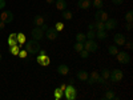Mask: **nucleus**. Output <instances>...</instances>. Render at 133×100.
Segmentation results:
<instances>
[{
  "instance_id": "obj_1",
  "label": "nucleus",
  "mask_w": 133,
  "mask_h": 100,
  "mask_svg": "<svg viewBox=\"0 0 133 100\" xmlns=\"http://www.w3.org/2000/svg\"><path fill=\"white\" fill-rule=\"evenodd\" d=\"M24 49L28 53H31V55H36L40 51V44H39L37 40H33V39L32 40H28V41L24 43Z\"/></svg>"
},
{
  "instance_id": "obj_2",
  "label": "nucleus",
  "mask_w": 133,
  "mask_h": 100,
  "mask_svg": "<svg viewBox=\"0 0 133 100\" xmlns=\"http://www.w3.org/2000/svg\"><path fill=\"white\" fill-rule=\"evenodd\" d=\"M64 96L66 100H75L77 97V90L73 87V84H68L65 87V90H64Z\"/></svg>"
},
{
  "instance_id": "obj_3",
  "label": "nucleus",
  "mask_w": 133,
  "mask_h": 100,
  "mask_svg": "<svg viewBox=\"0 0 133 100\" xmlns=\"http://www.w3.org/2000/svg\"><path fill=\"white\" fill-rule=\"evenodd\" d=\"M109 79H110V82H113V83H118V82H121L124 79V72L121 70L115 68V70H112L109 72Z\"/></svg>"
},
{
  "instance_id": "obj_4",
  "label": "nucleus",
  "mask_w": 133,
  "mask_h": 100,
  "mask_svg": "<svg viewBox=\"0 0 133 100\" xmlns=\"http://www.w3.org/2000/svg\"><path fill=\"white\" fill-rule=\"evenodd\" d=\"M84 49H87L88 52H96L98 49V44L93 40V39H87L84 41Z\"/></svg>"
},
{
  "instance_id": "obj_5",
  "label": "nucleus",
  "mask_w": 133,
  "mask_h": 100,
  "mask_svg": "<svg viewBox=\"0 0 133 100\" xmlns=\"http://www.w3.org/2000/svg\"><path fill=\"white\" fill-rule=\"evenodd\" d=\"M44 32H45V31H44L41 27H35V28H33L32 29V32H31V36H32V39L33 40H43L44 39Z\"/></svg>"
},
{
  "instance_id": "obj_6",
  "label": "nucleus",
  "mask_w": 133,
  "mask_h": 100,
  "mask_svg": "<svg viewBox=\"0 0 133 100\" xmlns=\"http://www.w3.org/2000/svg\"><path fill=\"white\" fill-rule=\"evenodd\" d=\"M116 56H117V61L121 63V64H128L130 61V55L125 51H121V52L118 51V53L116 55Z\"/></svg>"
},
{
  "instance_id": "obj_7",
  "label": "nucleus",
  "mask_w": 133,
  "mask_h": 100,
  "mask_svg": "<svg viewBox=\"0 0 133 100\" xmlns=\"http://www.w3.org/2000/svg\"><path fill=\"white\" fill-rule=\"evenodd\" d=\"M0 20L4 21L5 24L12 23V21H14V14L11 12V11H4V12L0 14Z\"/></svg>"
},
{
  "instance_id": "obj_8",
  "label": "nucleus",
  "mask_w": 133,
  "mask_h": 100,
  "mask_svg": "<svg viewBox=\"0 0 133 100\" xmlns=\"http://www.w3.org/2000/svg\"><path fill=\"white\" fill-rule=\"evenodd\" d=\"M36 61H37L40 65H43V67H48V65L51 64V59H49V56H47V53L39 55V56L36 58Z\"/></svg>"
},
{
  "instance_id": "obj_9",
  "label": "nucleus",
  "mask_w": 133,
  "mask_h": 100,
  "mask_svg": "<svg viewBox=\"0 0 133 100\" xmlns=\"http://www.w3.org/2000/svg\"><path fill=\"white\" fill-rule=\"evenodd\" d=\"M57 31L55 28H48L45 32H44V38H47L48 40H56L57 39Z\"/></svg>"
},
{
  "instance_id": "obj_10",
  "label": "nucleus",
  "mask_w": 133,
  "mask_h": 100,
  "mask_svg": "<svg viewBox=\"0 0 133 100\" xmlns=\"http://www.w3.org/2000/svg\"><path fill=\"white\" fill-rule=\"evenodd\" d=\"M109 19L108 14L105 12V11L103 9H97L96 11V14H95V20H101V21H107Z\"/></svg>"
},
{
  "instance_id": "obj_11",
  "label": "nucleus",
  "mask_w": 133,
  "mask_h": 100,
  "mask_svg": "<svg viewBox=\"0 0 133 100\" xmlns=\"http://www.w3.org/2000/svg\"><path fill=\"white\" fill-rule=\"evenodd\" d=\"M104 26H105V31H110V29H115L117 27V20L116 19H108L107 21H104Z\"/></svg>"
},
{
  "instance_id": "obj_12",
  "label": "nucleus",
  "mask_w": 133,
  "mask_h": 100,
  "mask_svg": "<svg viewBox=\"0 0 133 100\" xmlns=\"http://www.w3.org/2000/svg\"><path fill=\"white\" fill-rule=\"evenodd\" d=\"M113 40H115V43L117 44V46L123 47L125 44V41H127V38L123 35V33H116V35L113 36Z\"/></svg>"
},
{
  "instance_id": "obj_13",
  "label": "nucleus",
  "mask_w": 133,
  "mask_h": 100,
  "mask_svg": "<svg viewBox=\"0 0 133 100\" xmlns=\"http://www.w3.org/2000/svg\"><path fill=\"white\" fill-rule=\"evenodd\" d=\"M98 77H100V73L97 72V71H92L91 72V75L88 76V84H91V85H93L95 83H97L98 82Z\"/></svg>"
},
{
  "instance_id": "obj_14",
  "label": "nucleus",
  "mask_w": 133,
  "mask_h": 100,
  "mask_svg": "<svg viewBox=\"0 0 133 100\" xmlns=\"http://www.w3.org/2000/svg\"><path fill=\"white\" fill-rule=\"evenodd\" d=\"M109 70L108 68H103V71H101V75H100V77H98V82L97 83H101V84H104L108 79H109Z\"/></svg>"
},
{
  "instance_id": "obj_15",
  "label": "nucleus",
  "mask_w": 133,
  "mask_h": 100,
  "mask_svg": "<svg viewBox=\"0 0 133 100\" xmlns=\"http://www.w3.org/2000/svg\"><path fill=\"white\" fill-rule=\"evenodd\" d=\"M57 73L59 75H61V76H66L69 73V67L66 65V64H60L59 67H57Z\"/></svg>"
},
{
  "instance_id": "obj_16",
  "label": "nucleus",
  "mask_w": 133,
  "mask_h": 100,
  "mask_svg": "<svg viewBox=\"0 0 133 100\" xmlns=\"http://www.w3.org/2000/svg\"><path fill=\"white\" fill-rule=\"evenodd\" d=\"M43 24H45V17L41 15H36L33 17V26L35 27H41Z\"/></svg>"
},
{
  "instance_id": "obj_17",
  "label": "nucleus",
  "mask_w": 133,
  "mask_h": 100,
  "mask_svg": "<svg viewBox=\"0 0 133 100\" xmlns=\"http://www.w3.org/2000/svg\"><path fill=\"white\" fill-rule=\"evenodd\" d=\"M91 5H92V3L89 0H79V2H77V7L80 9H88Z\"/></svg>"
},
{
  "instance_id": "obj_18",
  "label": "nucleus",
  "mask_w": 133,
  "mask_h": 100,
  "mask_svg": "<svg viewBox=\"0 0 133 100\" xmlns=\"http://www.w3.org/2000/svg\"><path fill=\"white\" fill-rule=\"evenodd\" d=\"M55 5H56V9H59V11H64V9H66V7H68V3H66L65 0H56Z\"/></svg>"
},
{
  "instance_id": "obj_19",
  "label": "nucleus",
  "mask_w": 133,
  "mask_h": 100,
  "mask_svg": "<svg viewBox=\"0 0 133 100\" xmlns=\"http://www.w3.org/2000/svg\"><path fill=\"white\" fill-rule=\"evenodd\" d=\"M76 76H77V79H79V80H81V82H87V80H88V76H89V73H88L87 71H77Z\"/></svg>"
},
{
  "instance_id": "obj_20",
  "label": "nucleus",
  "mask_w": 133,
  "mask_h": 100,
  "mask_svg": "<svg viewBox=\"0 0 133 100\" xmlns=\"http://www.w3.org/2000/svg\"><path fill=\"white\" fill-rule=\"evenodd\" d=\"M8 44H9V47L19 44V43H17V33H11L9 38H8Z\"/></svg>"
},
{
  "instance_id": "obj_21",
  "label": "nucleus",
  "mask_w": 133,
  "mask_h": 100,
  "mask_svg": "<svg viewBox=\"0 0 133 100\" xmlns=\"http://www.w3.org/2000/svg\"><path fill=\"white\" fill-rule=\"evenodd\" d=\"M103 99H104V100H115V99H117V96L115 95V92H113V91L108 90V91H107V92L104 93Z\"/></svg>"
},
{
  "instance_id": "obj_22",
  "label": "nucleus",
  "mask_w": 133,
  "mask_h": 100,
  "mask_svg": "<svg viewBox=\"0 0 133 100\" xmlns=\"http://www.w3.org/2000/svg\"><path fill=\"white\" fill-rule=\"evenodd\" d=\"M63 96H64V91L61 90L60 87H59V88H56V90L53 91V97L56 99V100H60Z\"/></svg>"
},
{
  "instance_id": "obj_23",
  "label": "nucleus",
  "mask_w": 133,
  "mask_h": 100,
  "mask_svg": "<svg viewBox=\"0 0 133 100\" xmlns=\"http://www.w3.org/2000/svg\"><path fill=\"white\" fill-rule=\"evenodd\" d=\"M107 36H108V33H107V31H105V29L96 31V38H97V39H100V40H104V39H107Z\"/></svg>"
},
{
  "instance_id": "obj_24",
  "label": "nucleus",
  "mask_w": 133,
  "mask_h": 100,
  "mask_svg": "<svg viewBox=\"0 0 133 100\" xmlns=\"http://www.w3.org/2000/svg\"><path fill=\"white\" fill-rule=\"evenodd\" d=\"M61 16H63V19H65V20H72V17H73V14L72 12H69V11H61Z\"/></svg>"
},
{
  "instance_id": "obj_25",
  "label": "nucleus",
  "mask_w": 133,
  "mask_h": 100,
  "mask_svg": "<svg viewBox=\"0 0 133 100\" xmlns=\"http://www.w3.org/2000/svg\"><path fill=\"white\" fill-rule=\"evenodd\" d=\"M20 48H21L20 44H16V46H12V47L9 48V52L12 53V55H16V56H17V55H19V51H20Z\"/></svg>"
},
{
  "instance_id": "obj_26",
  "label": "nucleus",
  "mask_w": 133,
  "mask_h": 100,
  "mask_svg": "<svg viewBox=\"0 0 133 100\" xmlns=\"http://www.w3.org/2000/svg\"><path fill=\"white\" fill-rule=\"evenodd\" d=\"M92 4L97 9H101L104 7V2H103V0H92Z\"/></svg>"
},
{
  "instance_id": "obj_27",
  "label": "nucleus",
  "mask_w": 133,
  "mask_h": 100,
  "mask_svg": "<svg viewBox=\"0 0 133 100\" xmlns=\"http://www.w3.org/2000/svg\"><path fill=\"white\" fill-rule=\"evenodd\" d=\"M73 49H75L76 52H80L81 49H84V43H80V41H76V43L73 44Z\"/></svg>"
},
{
  "instance_id": "obj_28",
  "label": "nucleus",
  "mask_w": 133,
  "mask_h": 100,
  "mask_svg": "<svg viewBox=\"0 0 133 100\" xmlns=\"http://www.w3.org/2000/svg\"><path fill=\"white\" fill-rule=\"evenodd\" d=\"M108 52H109V55H112V56H116V55L118 53V48L115 47V46H109L108 47Z\"/></svg>"
},
{
  "instance_id": "obj_29",
  "label": "nucleus",
  "mask_w": 133,
  "mask_h": 100,
  "mask_svg": "<svg viewBox=\"0 0 133 100\" xmlns=\"http://www.w3.org/2000/svg\"><path fill=\"white\" fill-rule=\"evenodd\" d=\"M25 35L24 33H17V43L20 44V46H24V43H25Z\"/></svg>"
},
{
  "instance_id": "obj_30",
  "label": "nucleus",
  "mask_w": 133,
  "mask_h": 100,
  "mask_svg": "<svg viewBox=\"0 0 133 100\" xmlns=\"http://www.w3.org/2000/svg\"><path fill=\"white\" fill-rule=\"evenodd\" d=\"M75 38H76V41H80V43H84V41L87 40L85 33H81V32H79V33H77V35H76Z\"/></svg>"
},
{
  "instance_id": "obj_31",
  "label": "nucleus",
  "mask_w": 133,
  "mask_h": 100,
  "mask_svg": "<svg viewBox=\"0 0 133 100\" xmlns=\"http://www.w3.org/2000/svg\"><path fill=\"white\" fill-rule=\"evenodd\" d=\"M85 36H87V39H96V31L95 29H89L87 33H85Z\"/></svg>"
},
{
  "instance_id": "obj_32",
  "label": "nucleus",
  "mask_w": 133,
  "mask_h": 100,
  "mask_svg": "<svg viewBox=\"0 0 133 100\" xmlns=\"http://www.w3.org/2000/svg\"><path fill=\"white\" fill-rule=\"evenodd\" d=\"M125 19H127V23H132V20H133V14H132V11H128V12H127Z\"/></svg>"
},
{
  "instance_id": "obj_33",
  "label": "nucleus",
  "mask_w": 133,
  "mask_h": 100,
  "mask_svg": "<svg viewBox=\"0 0 133 100\" xmlns=\"http://www.w3.org/2000/svg\"><path fill=\"white\" fill-rule=\"evenodd\" d=\"M55 29H56L57 32H60V31H63L64 29V24L61 23V21H57L56 24H55Z\"/></svg>"
},
{
  "instance_id": "obj_34",
  "label": "nucleus",
  "mask_w": 133,
  "mask_h": 100,
  "mask_svg": "<svg viewBox=\"0 0 133 100\" xmlns=\"http://www.w3.org/2000/svg\"><path fill=\"white\" fill-rule=\"evenodd\" d=\"M79 53H80V58H83V59H88V56H89V52L87 49H81Z\"/></svg>"
},
{
  "instance_id": "obj_35",
  "label": "nucleus",
  "mask_w": 133,
  "mask_h": 100,
  "mask_svg": "<svg viewBox=\"0 0 133 100\" xmlns=\"http://www.w3.org/2000/svg\"><path fill=\"white\" fill-rule=\"evenodd\" d=\"M27 55H28V52H27L25 49H20V51H19V55H17V56H20L21 59H25V58H27Z\"/></svg>"
},
{
  "instance_id": "obj_36",
  "label": "nucleus",
  "mask_w": 133,
  "mask_h": 100,
  "mask_svg": "<svg viewBox=\"0 0 133 100\" xmlns=\"http://www.w3.org/2000/svg\"><path fill=\"white\" fill-rule=\"evenodd\" d=\"M124 46H125V48H127V49H132V48H133L132 40H128V41H125V44H124Z\"/></svg>"
},
{
  "instance_id": "obj_37",
  "label": "nucleus",
  "mask_w": 133,
  "mask_h": 100,
  "mask_svg": "<svg viewBox=\"0 0 133 100\" xmlns=\"http://www.w3.org/2000/svg\"><path fill=\"white\" fill-rule=\"evenodd\" d=\"M110 2H112L113 4H116V5H121L124 3V0H110Z\"/></svg>"
},
{
  "instance_id": "obj_38",
  "label": "nucleus",
  "mask_w": 133,
  "mask_h": 100,
  "mask_svg": "<svg viewBox=\"0 0 133 100\" xmlns=\"http://www.w3.org/2000/svg\"><path fill=\"white\" fill-rule=\"evenodd\" d=\"M5 7V0H0V9H3Z\"/></svg>"
},
{
  "instance_id": "obj_39",
  "label": "nucleus",
  "mask_w": 133,
  "mask_h": 100,
  "mask_svg": "<svg viewBox=\"0 0 133 100\" xmlns=\"http://www.w3.org/2000/svg\"><path fill=\"white\" fill-rule=\"evenodd\" d=\"M4 27H5V23H4V21H2V20H0V29H4Z\"/></svg>"
},
{
  "instance_id": "obj_40",
  "label": "nucleus",
  "mask_w": 133,
  "mask_h": 100,
  "mask_svg": "<svg viewBox=\"0 0 133 100\" xmlns=\"http://www.w3.org/2000/svg\"><path fill=\"white\" fill-rule=\"evenodd\" d=\"M127 29H128V31H130V29H132V23H128V26H127Z\"/></svg>"
},
{
  "instance_id": "obj_41",
  "label": "nucleus",
  "mask_w": 133,
  "mask_h": 100,
  "mask_svg": "<svg viewBox=\"0 0 133 100\" xmlns=\"http://www.w3.org/2000/svg\"><path fill=\"white\" fill-rule=\"evenodd\" d=\"M45 2H47L48 4H53V3H55V0H45Z\"/></svg>"
},
{
  "instance_id": "obj_42",
  "label": "nucleus",
  "mask_w": 133,
  "mask_h": 100,
  "mask_svg": "<svg viewBox=\"0 0 133 100\" xmlns=\"http://www.w3.org/2000/svg\"><path fill=\"white\" fill-rule=\"evenodd\" d=\"M65 87H66V85H65V84H61V87H60V88H61V90H63V91H64V90H65Z\"/></svg>"
},
{
  "instance_id": "obj_43",
  "label": "nucleus",
  "mask_w": 133,
  "mask_h": 100,
  "mask_svg": "<svg viewBox=\"0 0 133 100\" xmlns=\"http://www.w3.org/2000/svg\"><path fill=\"white\" fill-rule=\"evenodd\" d=\"M3 59V56H2V53H0V60H2Z\"/></svg>"
},
{
  "instance_id": "obj_44",
  "label": "nucleus",
  "mask_w": 133,
  "mask_h": 100,
  "mask_svg": "<svg viewBox=\"0 0 133 100\" xmlns=\"http://www.w3.org/2000/svg\"><path fill=\"white\" fill-rule=\"evenodd\" d=\"M89 2H91V3H92V0H89Z\"/></svg>"
}]
</instances>
